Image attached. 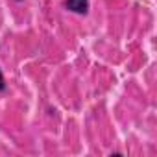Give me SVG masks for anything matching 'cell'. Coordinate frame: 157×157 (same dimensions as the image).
Instances as JSON below:
<instances>
[{"mask_svg": "<svg viewBox=\"0 0 157 157\" xmlns=\"http://www.w3.org/2000/svg\"><path fill=\"white\" fill-rule=\"evenodd\" d=\"M65 10L70 11V13H76V15H87L89 13V0H65L63 2Z\"/></svg>", "mask_w": 157, "mask_h": 157, "instance_id": "1", "label": "cell"}, {"mask_svg": "<svg viewBox=\"0 0 157 157\" xmlns=\"http://www.w3.org/2000/svg\"><path fill=\"white\" fill-rule=\"evenodd\" d=\"M17 2H22V0H17Z\"/></svg>", "mask_w": 157, "mask_h": 157, "instance_id": "3", "label": "cell"}, {"mask_svg": "<svg viewBox=\"0 0 157 157\" xmlns=\"http://www.w3.org/2000/svg\"><path fill=\"white\" fill-rule=\"evenodd\" d=\"M6 91V80H4V72L2 68H0V93H4Z\"/></svg>", "mask_w": 157, "mask_h": 157, "instance_id": "2", "label": "cell"}]
</instances>
